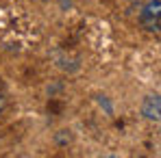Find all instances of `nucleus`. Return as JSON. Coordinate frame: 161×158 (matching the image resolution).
Masks as SVG:
<instances>
[{"label":"nucleus","mask_w":161,"mask_h":158,"mask_svg":"<svg viewBox=\"0 0 161 158\" xmlns=\"http://www.w3.org/2000/svg\"><path fill=\"white\" fill-rule=\"evenodd\" d=\"M139 24L148 33H161V0H148L142 7Z\"/></svg>","instance_id":"obj_1"},{"label":"nucleus","mask_w":161,"mask_h":158,"mask_svg":"<svg viewBox=\"0 0 161 158\" xmlns=\"http://www.w3.org/2000/svg\"><path fill=\"white\" fill-rule=\"evenodd\" d=\"M142 115L150 121H161V95H146L142 102Z\"/></svg>","instance_id":"obj_2"},{"label":"nucleus","mask_w":161,"mask_h":158,"mask_svg":"<svg viewBox=\"0 0 161 158\" xmlns=\"http://www.w3.org/2000/svg\"><path fill=\"white\" fill-rule=\"evenodd\" d=\"M4 108H7V91H4V84L0 78V115L4 113Z\"/></svg>","instance_id":"obj_3"}]
</instances>
